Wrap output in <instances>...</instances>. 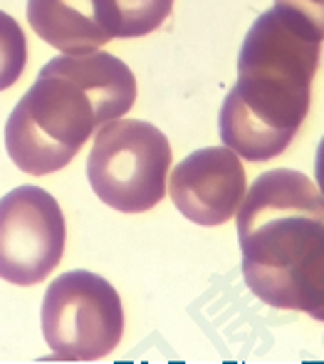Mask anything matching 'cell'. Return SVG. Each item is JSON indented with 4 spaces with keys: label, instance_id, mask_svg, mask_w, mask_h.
<instances>
[{
    "label": "cell",
    "instance_id": "obj_1",
    "mask_svg": "<svg viewBox=\"0 0 324 364\" xmlns=\"http://www.w3.org/2000/svg\"><path fill=\"white\" fill-rule=\"evenodd\" d=\"M322 38L295 13L270 8L245 35L238 82L220 109V139L248 161H270L292 144L310 112Z\"/></svg>",
    "mask_w": 324,
    "mask_h": 364
},
{
    "label": "cell",
    "instance_id": "obj_2",
    "mask_svg": "<svg viewBox=\"0 0 324 364\" xmlns=\"http://www.w3.org/2000/svg\"><path fill=\"white\" fill-rule=\"evenodd\" d=\"M238 240L255 297L324 322V198L310 176L272 168L255 178L238 211Z\"/></svg>",
    "mask_w": 324,
    "mask_h": 364
},
{
    "label": "cell",
    "instance_id": "obj_3",
    "mask_svg": "<svg viewBox=\"0 0 324 364\" xmlns=\"http://www.w3.org/2000/svg\"><path fill=\"white\" fill-rule=\"evenodd\" d=\"M136 80L109 53L60 55L40 70L5 124V149L30 176L65 168L107 122L134 107Z\"/></svg>",
    "mask_w": 324,
    "mask_h": 364
},
{
    "label": "cell",
    "instance_id": "obj_4",
    "mask_svg": "<svg viewBox=\"0 0 324 364\" xmlns=\"http://www.w3.org/2000/svg\"><path fill=\"white\" fill-rule=\"evenodd\" d=\"M171 144L151 122L114 119L99 127L87 159L90 186L119 213L151 211L166 196Z\"/></svg>",
    "mask_w": 324,
    "mask_h": 364
},
{
    "label": "cell",
    "instance_id": "obj_5",
    "mask_svg": "<svg viewBox=\"0 0 324 364\" xmlns=\"http://www.w3.org/2000/svg\"><path fill=\"white\" fill-rule=\"evenodd\" d=\"M43 335L63 362L102 360L124 335L119 292L90 270L63 273L45 292Z\"/></svg>",
    "mask_w": 324,
    "mask_h": 364
},
{
    "label": "cell",
    "instance_id": "obj_6",
    "mask_svg": "<svg viewBox=\"0 0 324 364\" xmlns=\"http://www.w3.org/2000/svg\"><path fill=\"white\" fill-rule=\"evenodd\" d=\"M65 216L53 193L18 186L0 198V278L13 285H38L65 253Z\"/></svg>",
    "mask_w": 324,
    "mask_h": 364
},
{
    "label": "cell",
    "instance_id": "obj_7",
    "mask_svg": "<svg viewBox=\"0 0 324 364\" xmlns=\"http://www.w3.org/2000/svg\"><path fill=\"white\" fill-rule=\"evenodd\" d=\"M245 168L228 146L188 154L171 173L168 193L178 211L198 225H223L238 213L245 196Z\"/></svg>",
    "mask_w": 324,
    "mask_h": 364
},
{
    "label": "cell",
    "instance_id": "obj_8",
    "mask_svg": "<svg viewBox=\"0 0 324 364\" xmlns=\"http://www.w3.org/2000/svg\"><path fill=\"white\" fill-rule=\"evenodd\" d=\"M30 28L65 55H85L117 38L112 0H28Z\"/></svg>",
    "mask_w": 324,
    "mask_h": 364
},
{
    "label": "cell",
    "instance_id": "obj_9",
    "mask_svg": "<svg viewBox=\"0 0 324 364\" xmlns=\"http://www.w3.org/2000/svg\"><path fill=\"white\" fill-rule=\"evenodd\" d=\"M117 38H144L158 30L173 10V0H112Z\"/></svg>",
    "mask_w": 324,
    "mask_h": 364
},
{
    "label": "cell",
    "instance_id": "obj_10",
    "mask_svg": "<svg viewBox=\"0 0 324 364\" xmlns=\"http://www.w3.org/2000/svg\"><path fill=\"white\" fill-rule=\"evenodd\" d=\"M28 65V40L15 18L0 10V92L13 87Z\"/></svg>",
    "mask_w": 324,
    "mask_h": 364
},
{
    "label": "cell",
    "instance_id": "obj_11",
    "mask_svg": "<svg viewBox=\"0 0 324 364\" xmlns=\"http://www.w3.org/2000/svg\"><path fill=\"white\" fill-rule=\"evenodd\" d=\"M275 5L302 18L324 40V0H275Z\"/></svg>",
    "mask_w": 324,
    "mask_h": 364
},
{
    "label": "cell",
    "instance_id": "obj_12",
    "mask_svg": "<svg viewBox=\"0 0 324 364\" xmlns=\"http://www.w3.org/2000/svg\"><path fill=\"white\" fill-rule=\"evenodd\" d=\"M315 178H317V188H320L322 198H324V136L317 146V159H315Z\"/></svg>",
    "mask_w": 324,
    "mask_h": 364
}]
</instances>
